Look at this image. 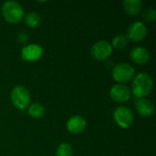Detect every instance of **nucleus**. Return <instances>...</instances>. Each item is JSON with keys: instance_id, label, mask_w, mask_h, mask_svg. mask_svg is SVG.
Returning <instances> with one entry per match:
<instances>
[{"instance_id": "obj_1", "label": "nucleus", "mask_w": 156, "mask_h": 156, "mask_svg": "<svg viewBox=\"0 0 156 156\" xmlns=\"http://www.w3.org/2000/svg\"><path fill=\"white\" fill-rule=\"evenodd\" d=\"M154 88V81L152 77L142 72L136 75L133 81V93L137 99H144L148 96Z\"/></svg>"}, {"instance_id": "obj_2", "label": "nucleus", "mask_w": 156, "mask_h": 156, "mask_svg": "<svg viewBox=\"0 0 156 156\" xmlns=\"http://www.w3.org/2000/svg\"><path fill=\"white\" fill-rule=\"evenodd\" d=\"M3 17L10 24H17L24 18V9L22 5L16 1H6L1 8Z\"/></svg>"}, {"instance_id": "obj_3", "label": "nucleus", "mask_w": 156, "mask_h": 156, "mask_svg": "<svg viewBox=\"0 0 156 156\" xmlns=\"http://www.w3.org/2000/svg\"><path fill=\"white\" fill-rule=\"evenodd\" d=\"M10 99L15 107L19 110L27 109L31 101V97L28 90L24 86H16L11 90Z\"/></svg>"}, {"instance_id": "obj_4", "label": "nucleus", "mask_w": 156, "mask_h": 156, "mask_svg": "<svg viewBox=\"0 0 156 156\" xmlns=\"http://www.w3.org/2000/svg\"><path fill=\"white\" fill-rule=\"evenodd\" d=\"M134 68L127 63L117 64L112 69V78L116 82H118V84L125 83L132 80L134 78Z\"/></svg>"}, {"instance_id": "obj_5", "label": "nucleus", "mask_w": 156, "mask_h": 156, "mask_svg": "<svg viewBox=\"0 0 156 156\" xmlns=\"http://www.w3.org/2000/svg\"><path fill=\"white\" fill-rule=\"evenodd\" d=\"M113 117L115 122L122 129L130 128L133 123V113L125 106H119L113 112Z\"/></svg>"}, {"instance_id": "obj_6", "label": "nucleus", "mask_w": 156, "mask_h": 156, "mask_svg": "<svg viewBox=\"0 0 156 156\" xmlns=\"http://www.w3.org/2000/svg\"><path fill=\"white\" fill-rule=\"evenodd\" d=\"M112 54V47L108 41L100 40L93 44L91 48V55L97 60H105Z\"/></svg>"}, {"instance_id": "obj_7", "label": "nucleus", "mask_w": 156, "mask_h": 156, "mask_svg": "<svg viewBox=\"0 0 156 156\" xmlns=\"http://www.w3.org/2000/svg\"><path fill=\"white\" fill-rule=\"evenodd\" d=\"M147 36V27L146 26L140 22L136 21L133 23L127 29V38L133 42L138 43L143 41Z\"/></svg>"}, {"instance_id": "obj_8", "label": "nucleus", "mask_w": 156, "mask_h": 156, "mask_svg": "<svg viewBox=\"0 0 156 156\" xmlns=\"http://www.w3.org/2000/svg\"><path fill=\"white\" fill-rule=\"evenodd\" d=\"M43 55V48L37 44H30L24 47L21 50L22 58L25 61L33 62L41 58Z\"/></svg>"}, {"instance_id": "obj_9", "label": "nucleus", "mask_w": 156, "mask_h": 156, "mask_svg": "<svg viewBox=\"0 0 156 156\" xmlns=\"http://www.w3.org/2000/svg\"><path fill=\"white\" fill-rule=\"evenodd\" d=\"M130 89L123 84H115L112 87L110 90L111 98L117 102H125L131 98Z\"/></svg>"}, {"instance_id": "obj_10", "label": "nucleus", "mask_w": 156, "mask_h": 156, "mask_svg": "<svg viewBox=\"0 0 156 156\" xmlns=\"http://www.w3.org/2000/svg\"><path fill=\"white\" fill-rule=\"evenodd\" d=\"M87 126L85 119L80 115L72 116L67 122V129L70 133L80 134L81 133Z\"/></svg>"}, {"instance_id": "obj_11", "label": "nucleus", "mask_w": 156, "mask_h": 156, "mask_svg": "<svg viewBox=\"0 0 156 156\" xmlns=\"http://www.w3.org/2000/svg\"><path fill=\"white\" fill-rule=\"evenodd\" d=\"M131 59L133 62L138 65L146 64L150 59L149 51L144 47H135L131 51Z\"/></svg>"}, {"instance_id": "obj_12", "label": "nucleus", "mask_w": 156, "mask_h": 156, "mask_svg": "<svg viewBox=\"0 0 156 156\" xmlns=\"http://www.w3.org/2000/svg\"><path fill=\"white\" fill-rule=\"evenodd\" d=\"M137 112L143 117H150L154 112V103L147 99H139L135 104Z\"/></svg>"}, {"instance_id": "obj_13", "label": "nucleus", "mask_w": 156, "mask_h": 156, "mask_svg": "<svg viewBox=\"0 0 156 156\" xmlns=\"http://www.w3.org/2000/svg\"><path fill=\"white\" fill-rule=\"evenodd\" d=\"M143 2L141 0H125L123 2V8L125 12L131 16H138L142 11Z\"/></svg>"}, {"instance_id": "obj_14", "label": "nucleus", "mask_w": 156, "mask_h": 156, "mask_svg": "<svg viewBox=\"0 0 156 156\" xmlns=\"http://www.w3.org/2000/svg\"><path fill=\"white\" fill-rule=\"evenodd\" d=\"M46 112V110H45V107L40 104V103H32L29 108H28V114L33 117V118H36V119H38V118H41L44 116Z\"/></svg>"}, {"instance_id": "obj_15", "label": "nucleus", "mask_w": 156, "mask_h": 156, "mask_svg": "<svg viewBox=\"0 0 156 156\" xmlns=\"http://www.w3.org/2000/svg\"><path fill=\"white\" fill-rule=\"evenodd\" d=\"M24 17H25L26 24L29 27H32V28L37 27L41 22V17H40L39 14L37 12H29Z\"/></svg>"}, {"instance_id": "obj_16", "label": "nucleus", "mask_w": 156, "mask_h": 156, "mask_svg": "<svg viewBox=\"0 0 156 156\" xmlns=\"http://www.w3.org/2000/svg\"><path fill=\"white\" fill-rule=\"evenodd\" d=\"M73 155V150L69 144L68 143H62L58 145L56 156H72Z\"/></svg>"}, {"instance_id": "obj_17", "label": "nucleus", "mask_w": 156, "mask_h": 156, "mask_svg": "<svg viewBox=\"0 0 156 156\" xmlns=\"http://www.w3.org/2000/svg\"><path fill=\"white\" fill-rule=\"evenodd\" d=\"M128 45V38L124 35H117L113 39H112V46L113 48L117 49H122L124 48Z\"/></svg>"}, {"instance_id": "obj_18", "label": "nucleus", "mask_w": 156, "mask_h": 156, "mask_svg": "<svg viewBox=\"0 0 156 156\" xmlns=\"http://www.w3.org/2000/svg\"><path fill=\"white\" fill-rule=\"evenodd\" d=\"M143 17L150 22H154L156 17V11L154 7H148L146 8L143 13Z\"/></svg>"}, {"instance_id": "obj_19", "label": "nucleus", "mask_w": 156, "mask_h": 156, "mask_svg": "<svg viewBox=\"0 0 156 156\" xmlns=\"http://www.w3.org/2000/svg\"><path fill=\"white\" fill-rule=\"evenodd\" d=\"M17 38H18V41L19 42H21V43H26L27 41V33H25V32H21V33H19L18 34V37H17Z\"/></svg>"}]
</instances>
